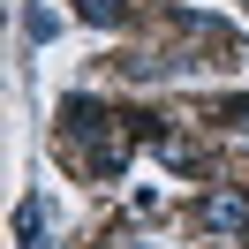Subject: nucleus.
I'll return each instance as SVG.
<instances>
[{
	"mask_svg": "<svg viewBox=\"0 0 249 249\" xmlns=\"http://www.w3.org/2000/svg\"><path fill=\"white\" fill-rule=\"evenodd\" d=\"M196 227L204 234H242L249 227V196H242V189H212V196L196 204Z\"/></svg>",
	"mask_w": 249,
	"mask_h": 249,
	"instance_id": "obj_1",
	"label": "nucleus"
},
{
	"mask_svg": "<svg viewBox=\"0 0 249 249\" xmlns=\"http://www.w3.org/2000/svg\"><path fill=\"white\" fill-rule=\"evenodd\" d=\"M83 16L91 23H128V0H83Z\"/></svg>",
	"mask_w": 249,
	"mask_h": 249,
	"instance_id": "obj_2",
	"label": "nucleus"
}]
</instances>
